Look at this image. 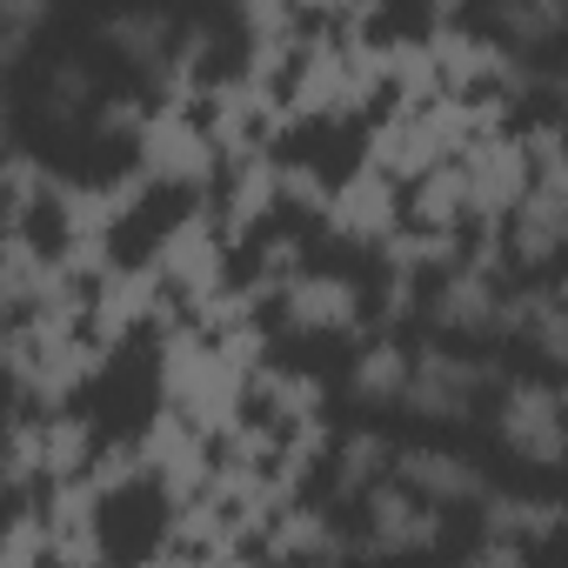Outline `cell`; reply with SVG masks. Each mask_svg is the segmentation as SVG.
Returning <instances> with one entry per match:
<instances>
[{
  "instance_id": "9",
  "label": "cell",
  "mask_w": 568,
  "mask_h": 568,
  "mask_svg": "<svg viewBox=\"0 0 568 568\" xmlns=\"http://www.w3.org/2000/svg\"><path fill=\"white\" fill-rule=\"evenodd\" d=\"M402 382H408V348L375 342V348H362V355H355L348 395H355V402H368V408H388V402H402Z\"/></svg>"
},
{
  "instance_id": "12",
  "label": "cell",
  "mask_w": 568,
  "mask_h": 568,
  "mask_svg": "<svg viewBox=\"0 0 568 568\" xmlns=\"http://www.w3.org/2000/svg\"><path fill=\"white\" fill-rule=\"evenodd\" d=\"M355 315V295H348V281L335 274H315L295 288V328H342Z\"/></svg>"
},
{
  "instance_id": "16",
  "label": "cell",
  "mask_w": 568,
  "mask_h": 568,
  "mask_svg": "<svg viewBox=\"0 0 568 568\" xmlns=\"http://www.w3.org/2000/svg\"><path fill=\"white\" fill-rule=\"evenodd\" d=\"M88 94H94V74H88L81 61H68V68L48 81V108H54V114H74V108H88Z\"/></svg>"
},
{
  "instance_id": "7",
  "label": "cell",
  "mask_w": 568,
  "mask_h": 568,
  "mask_svg": "<svg viewBox=\"0 0 568 568\" xmlns=\"http://www.w3.org/2000/svg\"><path fill=\"white\" fill-rule=\"evenodd\" d=\"M495 302H501L495 267H488V261H468V267H455L442 288H435L428 315H435V328H448V335H495Z\"/></svg>"
},
{
  "instance_id": "11",
  "label": "cell",
  "mask_w": 568,
  "mask_h": 568,
  "mask_svg": "<svg viewBox=\"0 0 568 568\" xmlns=\"http://www.w3.org/2000/svg\"><path fill=\"white\" fill-rule=\"evenodd\" d=\"M342 555H348V541L322 515H295L288 528H281V561L288 568H335Z\"/></svg>"
},
{
  "instance_id": "5",
  "label": "cell",
  "mask_w": 568,
  "mask_h": 568,
  "mask_svg": "<svg viewBox=\"0 0 568 568\" xmlns=\"http://www.w3.org/2000/svg\"><path fill=\"white\" fill-rule=\"evenodd\" d=\"M362 501H368V541H362V555H428L448 535L442 528V508L415 501L402 481H382Z\"/></svg>"
},
{
  "instance_id": "10",
  "label": "cell",
  "mask_w": 568,
  "mask_h": 568,
  "mask_svg": "<svg viewBox=\"0 0 568 568\" xmlns=\"http://www.w3.org/2000/svg\"><path fill=\"white\" fill-rule=\"evenodd\" d=\"M388 462H395L388 435L355 428V435L335 448V488H342V495H368V488H382V481H388Z\"/></svg>"
},
{
  "instance_id": "19",
  "label": "cell",
  "mask_w": 568,
  "mask_h": 568,
  "mask_svg": "<svg viewBox=\"0 0 568 568\" xmlns=\"http://www.w3.org/2000/svg\"><path fill=\"white\" fill-rule=\"evenodd\" d=\"M0 134H8V88H0Z\"/></svg>"
},
{
  "instance_id": "15",
  "label": "cell",
  "mask_w": 568,
  "mask_h": 568,
  "mask_svg": "<svg viewBox=\"0 0 568 568\" xmlns=\"http://www.w3.org/2000/svg\"><path fill=\"white\" fill-rule=\"evenodd\" d=\"M561 8H501V28L515 34V41H548V34H561Z\"/></svg>"
},
{
  "instance_id": "3",
  "label": "cell",
  "mask_w": 568,
  "mask_h": 568,
  "mask_svg": "<svg viewBox=\"0 0 568 568\" xmlns=\"http://www.w3.org/2000/svg\"><path fill=\"white\" fill-rule=\"evenodd\" d=\"M495 428H501V448L515 462H535V468H555L561 462V388L555 382H501V408H495Z\"/></svg>"
},
{
  "instance_id": "1",
  "label": "cell",
  "mask_w": 568,
  "mask_h": 568,
  "mask_svg": "<svg viewBox=\"0 0 568 568\" xmlns=\"http://www.w3.org/2000/svg\"><path fill=\"white\" fill-rule=\"evenodd\" d=\"M501 382V368L488 355H455V348H422L408 355V382H402V408L422 422H468L475 402Z\"/></svg>"
},
{
  "instance_id": "14",
  "label": "cell",
  "mask_w": 568,
  "mask_h": 568,
  "mask_svg": "<svg viewBox=\"0 0 568 568\" xmlns=\"http://www.w3.org/2000/svg\"><path fill=\"white\" fill-rule=\"evenodd\" d=\"M455 207H468V181H462V168H442V174L422 187L415 214H422L428 227H448V221H455Z\"/></svg>"
},
{
  "instance_id": "13",
  "label": "cell",
  "mask_w": 568,
  "mask_h": 568,
  "mask_svg": "<svg viewBox=\"0 0 568 568\" xmlns=\"http://www.w3.org/2000/svg\"><path fill=\"white\" fill-rule=\"evenodd\" d=\"M101 34H108L128 61H148V68H154V61L168 54V41H174V21H168V14H114Z\"/></svg>"
},
{
  "instance_id": "18",
  "label": "cell",
  "mask_w": 568,
  "mask_h": 568,
  "mask_svg": "<svg viewBox=\"0 0 568 568\" xmlns=\"http://www.w3.org/2000/svg\"><path fill=\"white\" fill-rule=\"evenodd\" d=\"M101 128H108V134H134V128H141V101H108Z\"/></svg>"
},
{
  "instance_id": "4",
  "label": "cell",
  "mask_w": 568,
  "mask_h": 568,
  "mask_svg": "<svg viewBox=\"0 0 568 568\" xmlns=\"http://www.w3.org/2000/svg\"><path fill=\"white\" fill-rule=\"evenodd\" d=\"M388 468H395V481H402L415 501H428V508H468V501L488 495L481 462H468V455H455V448H428V442H415V448H395Z\"/></svg>"
},
{
  "instance_id": "2",
  "label": "cell",
  "mask_w": 568,
  "mask_h": 568,
  "mask_svg": "<svg viewBox=\"0 0 568 568\" xmlns=\"http://www.w3.org/2000/svg\"><path fill=\"white\" fill-rule=\"evenodd\" d=\"M528 148L541 154V181H535V187L515 201V227H508V241H515V261H528V267H548V261L561 254V234H568V194H561V141H555V128H541Z\"/></svg>"
},
{
  "instance_id": "8",
  "label": "cell",
  "mask_w": 568,
  "mask_h": 568,
  "mask_svg": "<svg viewBox=\"0 0 568 568\" xmlns=\"http://www.w3.org/2000/svg\"><path fill=\"white\" fill-rule=\"evenodd\" d=\"M481 521H488L495 541H515V548H521V541H548V535L561 528V501H555V495H508V488L495 495V488H488V495H481Z\"/></svg>"
},
{
  "instance_id": "17",
  "label": "cell",
  "mask_w": 568,
  "mask_h": 568,
  "mask_svg": "<svg viewBox=\"0 0 568 568\" xmlns=\"http://www.w3.org/2000/svg\"><path fill=\"white\" fill-rule=\"evenodd\" d=\"M462 568H528V555H521L515 541H495V535H481V541L462 555Z\"/></svg>"
},
{
  "instance_id": "6",
  "label": "cell",
  "mask_w": 568,
  "mask_h": 568,
  "mask_svg": "<svg viewBox=\"0 0 568 568\" xmlns=\"http://www.w3.org/2000/svg\"><path fill=\"white\" fill-rule=\"evenodd\" d=\"M495 335L528 342L541 362H568V302L555 281H528V288L495 302Z\"/></svg>"
}]
</instances>
